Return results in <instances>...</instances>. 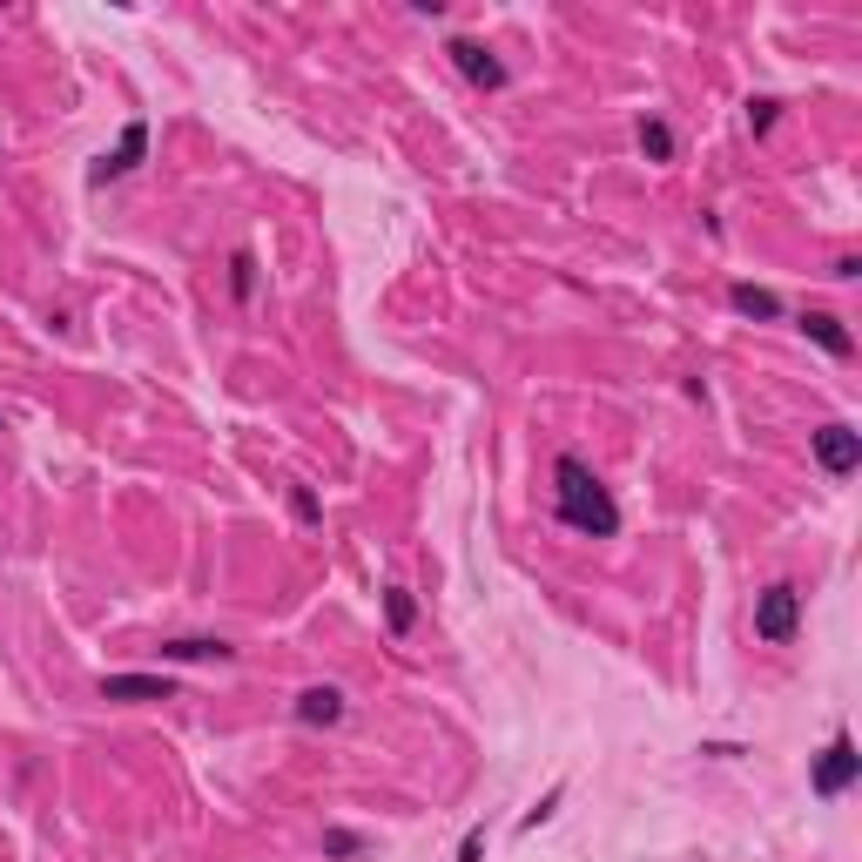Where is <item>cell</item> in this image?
<instances>
[{"label": "cell", "mask_w": 862, "mask_h": 862, "mask_svg": "<svg viewBox=\"0 0 862 862\" xmlns=\"http://www.w3.org/2000/svg\"><path fill=\"white\" fill-rule=\"evenodd\" d=\"M553 519H560L566 532H579V539H613V532H620V505H613V492L600 486L594 465L573 458V452L553 458Z\"/></svg>", "instance_id": "6da1fadb"}, {"label": "cell", "mask_w": 862, "mask_h": 862, "mask_svg": "<svg viewBox=\"0 0 862 862\" xmlns=\"http://www.w3.org/2000/svg\"><path fill=\"white\" fill-rule=\"evenodd\" d=\"M795 634H802V586H795V579L762 586V594H755V640L789 647Z\"/></svg>", "instance_id": "7a4b0ae2"}, {"label": "cell", "mask_w": 862, "mask_h": 862, "mask_svg": "<svg viewBox=\"0 0 862 862\" xmlns=\"http://www.w3.org/2000/svg\"><path fill=\"white\" fill-rule=\"evenodd\" d=\"M855 775H862L855 734H849V728H836V734H829V749H822V755H815V768H809V789H815L822 802H836V795H849V789H855Z\"/></svg>", "instance_id": "3957f363"}, {"label": "cell", "mask_w": 862, "mask_h": 862, "mask_svg": "<svg viewBox=\"0 0 862 862\" xmlns=\"http://www.w3.org/2000/svg\"><path fill=\"white\" fill-rule=\"evenodd\" d=\"M809 445H815V465L829 479H849L862 465V431L855 424H822V431H809Z\"/></svg>", "instance_id": "277c9868"}, {"label": "cell", "mask_w": 862, "mask_h": 862, "mask_svg": "<svg viewBox=\"0 0 862 862\" xmlns=\"http://www.w3.org/2000/svg\"><path fill=\"white\" fill-rule=\"evenodd\" d=\"M445 55H452V68L465 74V82L486 88V95H499L505 82H513V74H505V61H499L486 41H465V34H458V41H445Z\"/></svg>", "instance_id": "5b68a950"}, {"label": "cell", "mask_w": 862, "mask_h": 862, "mask_svg": "<svg viewBox=\"0 0 862 862\" xmlns=\"http://www.w3.org/2000/svg\"><path fill=\"white\" fill-rule=\"evenodd\" d=\"M142 155H148V122H129V129H122V142H115V148L101 155V163L88 169V182L101 189V182H122V176H135V169H142Z\"/></svg>", "instance_id": "8992f818"}, {"label": "cell", "mask_w": 862, "mask_h": 862, "mask_svg": "<svg viewBox=\"0 0 862 862\" xmlns=\"http://www.w3.org/2000/svg\"><path fill=\"white\" fill-rule=\"evenodd\" d=\"M101 701L148 708V701H176V681H169V674H101Z\"/></svg>", "instance_id": "52a82bcc"}, {"label": "cell", "mask_w": 862, "mask_h": 862, "mask_svg": "<svg viewBox=\"0 0 862 862\" xmlns=\"http://www.w3.org/2000/svg\"><path fill=\"white\" fill-rule=\"evenodd\" d=\"M350 708H344V687H303L297 701H290V721H303V728H337Z\"/></svg>", "instance_id": "ba28073f"}, {"label": "cell", "mask_w": 862, "mask_h": 862, "mask_svg": "<svg viewBox=\"0 0 862 862\" xmlns=\"http://www.w3.org/2000/svg\"><path fill=\"white\" fill-rule=\"evenodd\" d=\"M802 337L809 344H822V350H829V358H855V337H849V324L836 318V310H802Z\"/></svg>", "instance_id": "9c48e42d"}, {"label": "cell", "mask_w": 862, "mask_h": 862, "mask_svg": "<svg viewBox=\"0 0 862 862\" xmlns=\"http://www.w3.org/2000/svg\"><path fill=\"white\" fill-rule=\"evenodd\" d=\"M163 660H237L223 634H195V640H163Z\"/></svg>", "instance_id": "30bf717a"}, {"label": "cell", "mask_w": 862, "mask_h": 862, "mask_svg": "<svg viewBox=\"0 0 862 862\" xmlns=\"http://www.w3.org/2000/svg\"><path fill=\"white\" fill-rule=\"evenodd\" d=\"M418 626V600H411V586H384V634L391 640H405Z\"/></svg>", "instance_id": "8fae6325"}, {"label": "cell", "mask_w": 862, "mask_h": 862, "mask_svg": "<svg viewBox=\"0 0 862 862\" xmlns=\"http://www.w3.org/2000/svg\"><path fill=\"white\" fill-rule=\"evenodd\" d=\"M728 303L741 310V318H762V324H775V318H781V297H775V290H755V284H734V290H728Z\"/></svg>", "instance_id": "7c38bea8"}, {"label": "cell", "mask_w": 862, "mask_h": 862, "mask_svg": "<svg viewBox=\"0 0 862 862\" xmlns=\"http://www.w3.org/2000/svg\"><path fill=\"white\" fill-rule=\"evenodd\" d=\"M640 155H647V163H674V129L660 122V115L640 122Z\"/></svg>", "instance_id": "4fadbf2b"}, {"label": "cell", "mask_w": 862, "mask_h": 862, "mask_svg": "<svg viewBox=\"0 0 862 862\" xmlns=\"http://www.w3.org/2000/svg\"><path fill=\"white\" fill-rule=\"evenodd\" d=\"M229 297H237V303H250V297H256V256H250V250L229 256Z\"/></svg>", "instance_id": "5bb4252c"}, {"label": "cell", "mask_w": 862, "mask_h": 862, "mask_svg": "<svg viewBox=\"0 0 862 862\" xmlns=\"http://www.w3.org/2000/svg\"><path fill=\"white\" fill-rule=\"evenodd\" d=\"M290 513L303 526H324V505H318V492H310V486H290Z\"/></svg>", "instance_id": "9a60e30c"}, {"label": "cell", "mask_w": 862, "mask_h": 862, "mask_svg": "<svg viewBox=\"0 0 862 862\" xmlns=\"http://www.w3.org/2000/svg\"><path fill=\"white\" fill-rule=\"evenodd\" d=\"M324 855H364V836L358 829H324Z\"/></svg>", "instance_id": "2e32d148"}, {"label": "cell", "mask_w": 862, "mask_h": 862, "mask_svg": "<svg viewBox=\"0 0 862 862\" xmlns=\"http://www.w3.org/2000/svg\"><path fill=\"white\" fill-rule=\"evenodd\" d=\"M775 115H781V101H775V95L749 101V129H755V135H768V129H775Z\"/></svg>", "instance_id": "e0dca14e"}, {"label": "cell", "mask_w": 862, "mask_h": 862, "mask_svg": "<svg viewBox=\"0 0 862 862\" xmlns=\"http://www.w3.org/2000/svg\"><path fill=\"white\" fill-rule=\"evenodd\" d=\"M458 862H486V822H472V829H465V842H458Z\"/></svg>", "instance_id": "ac0fdd59"}, {"label": "cell", "mask_w": 862, "mask_h": 862, "mask_svg": "<svg viewBox=\"0 0 862 862\" xmlns=\"http://www.w3.org/2000/svg\"><path fill=\"white\" fill-rule=\"evenodd\" d=\"M829 277H836V284H855V277H862V256H836Z\"/></svg>", "instance_id": "d6986e66"}, {"label": "cell", "mask_w": 862, "mask_h": 862, "mask_svg": "<svg viewBox=\"0 0 862 862\" xmlns=\"http://www.w3.org/2000/svg\"><path fill=\"white\" fill-rule=\"evenodd\" d=\"M553 809H560V789H553V795H546V802H539V809H532V815L519 822V829H539V822H546V815H553Z\"/></svg>", "instance_id": "ffe728a7"}]
</instances>
